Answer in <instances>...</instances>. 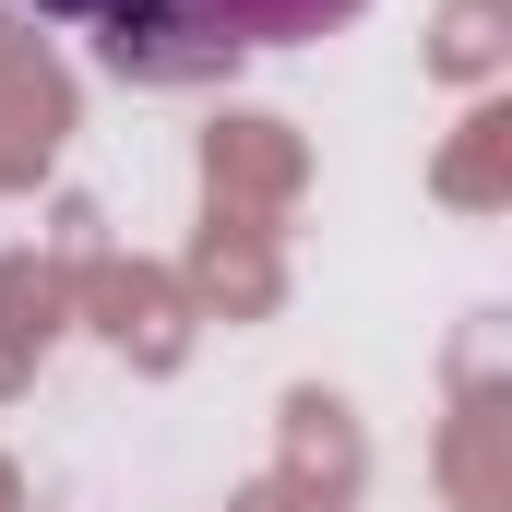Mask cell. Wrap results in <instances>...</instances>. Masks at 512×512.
Listing matches in <instances>:
<instances>
[{"mask_svg":"<svg viewBox=\"0 0 512 512\" xmlns=\"http://www.w3.org/2000/svg\"><path fill=\"white\" fill-rule=\"evenodd\" d=\"M96 24H108V36H96V60H108L120 84H191V72H227V60H239L191 0H108Z\"/></svg>","mask_w":512,"mask_h":512,"instance_id":"cell-1","label":"cell"},{"mask_svg":"<svg viewBox=\"0 0 512 512\" xmlns=\"http://www.w3.org/2000/svg\"><path fill=\"white\" fill-rule=\"evenodd\" d=\"M227 48H298V36H334V24H358L370 0H191Z\"/></svg>","mask_w":512,"mask_h":512,"instance_id":"cell-2","label":"cell"},{"mask_svg":"<svg viewBox=\"0 0 512 512\" xmlns=\"http://www.w3.org/2000/svg\"><path fill=\"white\" fill-rule=\"evenodd\" d=\"M36 12H60V24H96V12H108V0H36Z\"/></svg>","mask_w":512,"mask_h":512,"instance_id":"cell-3","label":"cell"}]
</instances>
